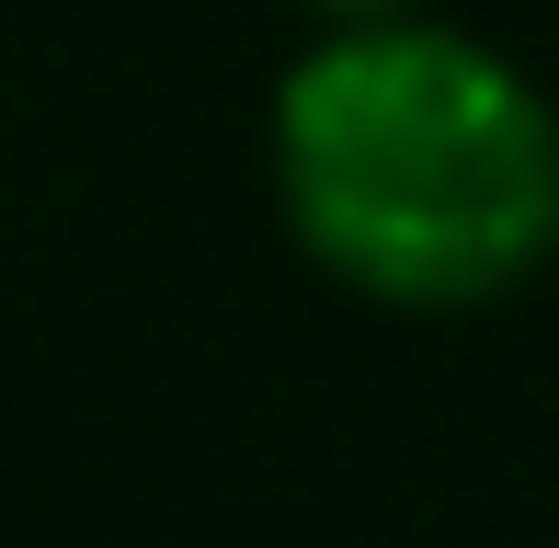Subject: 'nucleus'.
<instances>
[{
	"label": "nucleus",
	"instance_id": "nucleus-2",
	"mask_svg": "<svg viewBox=\"0 0 559 548\" xmlns=\"http://www.w3.org/2000/svg\"><path fill=\"white\" fill-rule=\"evenodd\" d=\"M297 12H309L320 35H354V23H412L423 0H297Z\"/></svg>",
	"mask_w": 559,
	"mask_h": 548
},
{
	"label": "nucleus",
	"instance_id": "nucleus-1",
	"mask_svg": "<svg viewBox=\"0 0 559 548\" xmlns=\"http://www.w3.org/2000/svg\"><path fill=\"white\" fill-rule=\"evenodd\" d=\"M274 206L377 309H491L559 252V104L435 12L309 35L274 92Z\"/></svg>",
	"mask_w": 559,
	"mask_h": 548
}]
</instances>
